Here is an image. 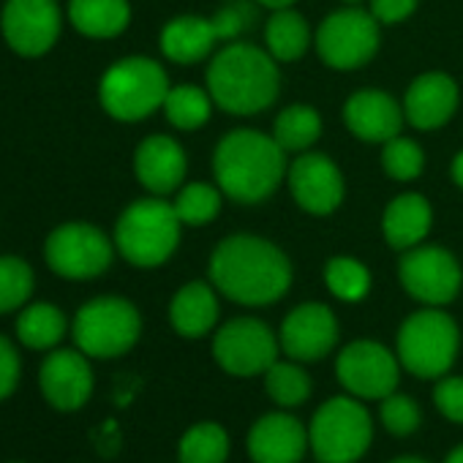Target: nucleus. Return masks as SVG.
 Instances as JSON below:
<instances>
[{
  "mask_svg": "<svg viewBox=\"0 0 463 463\" xmlns=\"http://www.w3.org/2000/svg\"><path fill=\"white\" fill-rule=\"evenodd\" d=\"M265 390L279 406L289 409V406H300L303 401H308L311 379L298 363H279L276 360L265 371Z\"/></svg>",
  "mask_w": 463,
  "mask_h": 463,
  "instance_id": "nucleus-31",
  "label": "nucleus"
},
{
  "mask_svg": "<svg viewBox=\"0 0 463 463\" xmlns=\"http://www.w3.org/2000/svg\"><path fill=\"white\" fill-rule=\"evenodd\" d=\"M398 363L395 354L376 341H354L349 344L335 363V373L341 384L357 398H387L398 384Z\"/></svg>",
  "mask_w": 463,
  "mask_h": 463,
  "instance_id": "nucleus-14",
  "label": "nucleus"
},
{
  "mask_svg": "<svg viewBox=\"0 0 463 463\" xmlns=\"http://www.w3.org/2000/svg\"><path fill=\"white\" fill-rule=\"evenodd\" d=\"M213 287L243 306H270L292 287V265L270 241L254 235L226 238L210 257Z\"/></svg>",
  "mask_w": 463,
  "mask_h": 463,
  "instance_id": "nucleus-1",
  "label": "nucleus"
},
{
  "mask_svg": "<svg viewBox=\"0 0 463 463\" xmlns=\"http://www.w3.org/2000/svg\"><path fill=\"white\" fill-rule=\"evenodd\" d=\"M265 39H268V52L276 58V61H298L306 55L308 50V25L306 20L292 12V9H279L270 23H268V31H265Z\"/></svg>",
  "mask_w": 463,
  "mask_h": 463,
  "instance_id": "nucleus-28",
  "label": "nucleus"
},
{
  "mask_svg": "<svg viewBox=\"0 0 463 463\" xmlns=\"http://www.w3.org/2000/svg\"><path fill=\"white\" fill-rule=\"evenodd\" d=\"M349 4H357V0H349Z\"/></svg>",
  "mask_w": 463,
  "mask_h": 463,
  "instance_id": "nucleus-45",
  "label": "nucleus"
},
{
  "mask_svg": "<svg viewBox=\"0 0 463 463\" xmlns=\"http://www.w3.org/2000/svg\"><path fill=\"white\" fill-rule=\"evenodd\" d=\"M317 50L330 69L338 71L360 69L379 50V23L371 12H360V9L335 12L319 25Z\"/></svg>",
  "mask_w": 463,
  "mask_h": 463,
  "instance_id": "nucleus-11",
  "label": "nucleus"
},
{
  "mask_svg": "<svg viewBox=\"0 0 463 463\" xmlns=\"http://www.w3.org/2000/svg\"><path fill=\"white\" fill-rule=\"evenodd\" d=\"M44 260L52 273L69 281H88L109 270L112 243L104 232L85 221H69L50 232Z\"/></svg>",
  "mask_w": 463,
  "mask_h": 463,
  "instance_id": "nucleus-9",
  "label": "nucleus"
},
{
  "mask_svg": "<svg viewBox=\"0 0 463 463\" xmlns=\"http://www.w3.org/2000/svg\"><path fill=\"white\" fill-rule=\"evenodd\" d=\"M444 463H463V444H458L449 455H447V460Z\"/></svg>",
  "mask_w": 463,
  "mask_h": 463,
  "instance_id": "nucleus-43",
  "label": "nucleus"
},
{
  "mask_svg": "<svg viewBox=\"0 0 463 463\" xmlns=\"http://www.w3.org/2000/svg\"><path fill=\"white\" fill-rule=\"evenodd\" d=\"M71 333L80 352L107 360L126 354L139 341L142 319L123 298H96L77 311Z\"/></svg>",
  "mask_w": 463,
  "mask_h": 463,
  "instance_id": "nucleus-8",
  "label": "nucleus"
},
{
  "mask_svg": "<svg viewBox=\"0 0 463 463\" xmlns=\"http://www.w3.org/2000/svg\"><path fill=\"white\" fill-rule=\"evenodd\" d=\"M458 344L455 322L439 308H425L403 322L398 333V360L420 379H439L452 368Z\"/></svg>",
  "mask_w": 463,
  "mask_h": 463,
  "instance_id": "nucleus-7",
  "label": "nucleus"
},
{
  "mask_svg": "<svg viewBox=\"0 0 463 463\" xmlns=\"http://www.w3.org/2000/svg\"><path fill=\"white\" fill-rule=\"evenodd\" d=\"M452 180H455V185H460L463 188V150L455 156V161H452Z\"/></svg>",
  "mask_w": 463,
  "mask_h": 463,
  "instance_id": "nucleus-41",
  "label": "nucleus"
},
{
  "mask_svg": "<svg viewBox=\"0 0 463 463\" xmlns=\"http://www.w3.org/2000/svg\"><path fill=\"white\" fill-rule=\"evenodd\" d=\"M281 349L287 357L298 363H314L333 352L338 344V322L335 314L322 303L298 306L281 325L279 335Z\"/></svg>",
  "mask_w": 463,
  "mask_h": 463,
  "instance_id": "nucleus-16",
  "label": "nucleus"
},
{
  "mask_svg": "<svg viewBox=\"0 0 463 463\" xmlns=\"http://www.w3.org/2000/svg\"><path fill=\"white\" fill-rule=\"evenodd\" d=\"M257 4H262V6H268V9H273V12H279V9H289L295 0H257Z\"/></svg>",
  "mask_w": 463,
  "mask_h": 463,
  "instance_id": "nucleus-42",
  "label": "nucleus"
},
{
  "mask_svg": "<svg viewBox=\"0 0 463 463\" xmlns=\"http://www.w3.org/2000/svg\"><path fill=\"white\" fill-rule=\"evenodd\" d=\"M392 463H428V460H422V458H398Z\"/></svg>",
  "mask_w": 463,
  "mask_h": 463,
  "instance_id": "nucleus-44",
  "label": "nucleus"
},
{
  "mask_svg": "<svg viewBox=\"0 0 463 463\" xmlns=\"http://www.w3.org/2000/svg\"><path fill=\"white\" fill-rule=\"evenodd\" d=\"M455 107H458V85L447 74L430 71L409 85L403 115L414 128L430 131L444 126L455 115Z\"/></svg>",
  "mask_w": 463,
  "mask_h": 463,
  "instance_id": "nucleus-21",
  "label": "nucleus"
},
{
  "mask_svg": "<svg viewBox=\"0 0 463 463\" xmlns=\"http://www.w3.org/2000/svg\"><path fill=\"white\" fill-rule=\"evenodd\" d=\"M63 17L55 0H6L0 31L6 44L23 58L47 55L61 39Z\"/></svg>",
  "mask_w": 463,
  "mask_h": 463,
  "instance_id": "nucleus-12",
  "label": "nucleus"
},
{
  "mask_svg": "<svg viewBox=\"0 0 463 463\" xmlns=\"http://www.w3.org/2000/svg\"><path fill=\"white\" fill-rule=\"evenodd\" d=\"M398 276H401L403 289L414 300H420L430 308L452 303L455 295L460 292V281H463L460 265L455 262V257L439 246L409 249V254L401 260Z\"/></svg>",
  "mask_w": 463,
  "mask_h": 463,
  "instance_id": "nucleus-13",
  "label": "nucleus"
},
{
  "mask_svg": "<svg viewBox=\"0 0 463 463\" xmlns=\"http://www.w3.org/2000/svg\"><path fill=\"white\" fill-rule=\"evenodd\" d=\"M279 349L281 344L273 330L251 317L226 322L213 338V357L232 376L265 373L279 360Z\"/></svg>",
  "mask_w": 463,
  "mask_h": 463,
  "instance_id": "nucleus-10",
  "label": "nucleus"
},
{
  "mask_svg": "<svg viewBox=\"0 0 463 463\" xmlns=\"http://www.w3.org/2000/svg\"><path fill=\"white\" fill-rule=\"evenodd\" d=\"M218 28L204 17H177L161 31V52L172 63H196L210 55L218 42Z\"/></svg>",
  "mask_w": 463,
  "mask_h": 463,
  "instance_id": "nucleus-24",
  "label": "nucleus"
},
{
  "mask_svg": "<svg viewBox=\"0 0 463 463\" xmlns=\"http://www.w3.org/2000/svg\"><path fill=\"white\" fill-rule=\"evenodd\" d=\"M213 172L221 194L229 199L254 204L268 199L284 180L287 156L273 137L241 128L226 134L213 156Z\"/></svg>",
  "mask_w": 463,
  "mask_h": 463,
  "instance_id": "nucleus-2",
  "label": "nucleus"
},
{
  "mask_svg": "<svg viewBox=\"0 0 463 463\" xmlns=\"http://www.w3.org/2000/svg\"><path fill=\"white\" fill-rule=\"evenodd\" d=\"M134 172H137V180L153 196L172 194L185 177V153L172 137H164V134L147 137L137 147Z\"/></svg>",
  "mask_w": 463,
  "mask_h": 463,
  "instance_id": "nucleus-20",
  "label": "nucleus"
},
{
  "mask_svg": "<svg viewBox=\"0 0 463 463\" xmlns=\"http://www.w3.org/2000/svg\"><path fill=\"white\" fill-rule=\"evenodd\" d=\"M433 403L447 420L463 422V376L439 379V384L433 390Z\"/></svg>",
  "mask_w": 463,
  "mask_h": 463,
  "instance_id": "nucleus-37",
  "label": "nucleus"
},
{
  "mask_svg": "<svg viewBox=\"0 0 463 463\" xmlns=\"http://www.w3.org/2000/svg\"><path fill=\"white\" fill-rule=\"evenodd\" d=\"M382 422L384 428L392 433V436H409L420 428V406L409 398V395H398V392H390L387 398H382Z\"/></svg>",
  "mask_w": 463,
  "mask_h": 463,
  "instance_id": "nucleus-36",
  "label": "nucleus"
},
{
  "mask_svg": "<svg viewBox=\"0 0 463 463\" xmlns=\"http://www.w3.org/2000/svg\"><path fill=\"white\" fill-rule=\"evenodd\" d=\"M322 134V118L308 104L287 107L273 126V139L281 145L284 153H300L308 150Z\"/></svg>",
  "mask_w": 463,
  "mask_h": 463,
  "instance_id": "nucleus-27",
  "label": "nucleus"
},
{
  "mask_svg": "<svg viewBox=\"0 0 463 463\" xmlns=\"http://www.w3.org/2000/svg\"><path fill=\"white\" fill-rule=\"evenodd\" d=\"M47 403L58 411H77L93 395V368L80 349H55L39 371Z\"/></svg>",
  "mask_w": 463,
  "mask_h": 463,
  "instance_id": "nucleus-15",
  "label": "nucleus"
},
{
  "mask_svg": "<svg viewBox=\"0 0 463 463\" xmlns=\"http://www.w3.org/2000/svg\"><path fill=\"white\" fill-rule=\"evenodd\" d=\"M33 270L23 257H0V314L23 308L33 295Z\"/></svg>",
  "mask_w": 463,
  "mask_h": 463,
  "instance_id": "nucleus-33",
  "label": "nucleus"
},
{
  "mask_svg": "<svg viewBox=\"0 0 463 463\" xmlns=\"http://www.w3.org/2000/svg\"><path fill=\"white\" fill-rule=\"evenodd\" d=\"M20 371H23V363H20L14 344L6 335H0V401H6L17 390Z\"/></svg>",
  "mask_w": 463,
  "mask_h": 463,
  "instance_id": "nucleus-38",
  "label": "nucleus"
},
{
  "mask_svg": "<svg viewBox=\"0 0 463 463\" xmlns=\"http://www.w3.org/2000/svg\"><path fill=\"white\" fill-rule=\"evenodd\" d=\"M66 317L52 303H31L17 317V338L23 346L44 352L55 349L66 335Z\"/></svg>",
  "mask_w": 463,
  "mask_h": 463,
  "instance_id": "nucleus-26",
  "label": "nucleus"
},
{
  "mask_svg": "<svg viewBox=\"0 0 463 463\" xmlns=\"http://www.w3.org/2000/svg\"><path fill=\"white\" fill-rule=\"evenodd\" d=\"M169 322L183 338H202L218 322V300L213 287L202 281L185 284L169 306Z\"/></svg>",
  "mask_w": 463,
  "mask_h": 463,
  "instance_id": "nucleus-23",
  "label": "nucleus"
},
{
  "mask_svg": "<svg viewBox=\"0 0 463 463\" xmlns=\"http://www.w3.org/2000/svg\"><path fill=\"white\" fill-rule=\"evenodd\" d=\"M325 284L338 300L357 303L371 289V273L363 262L352 257H335L325 268Z\"/></svg>",
  "mask_w": 463,
  "mask_h": 463,
  "instance_id": "nucleus-32",
  "label": "nucleus"
},
{
  "mask_svg": "<svg viewBox=\"0 0 463 463\" xmlns=\"http://www.w3.org/2000/svg\"><path fill=\"white\" fill-rule=\"evenodd\" d=\"M172 204H175V213H177L180 223L204 226L218 215L221 194H218V188H213L207 183H191V185L180 188V194H177V199Z\"/></svg>",
  "mask_w": 463,
  "mask_h": 463,
  "instance_id": "nucleus-34",
  "label": "nucleus"
},
{
  "mask_svg": "<svg viewBox=\"0 0 463 463\" xmlns=\"http://www.w3.org/2000/svg\"><path fill=\"white\" fill-rule=\"evenodd\" d=\"M420 0H371V14L379 25H398L414 14Z\"/></svg>",
  "mask_w": 463,
  "mask_h": 463,
  "instance_id": "nucleus-39",
  "label": "nucleus"
},
{
  "mask_svg": "<svg viewBox=\"0 0 463 463\" xmlns=\"http://www.w3.org/2000/svg\"><path fill=\"white\" fill-rule=\"evenodd\" d=\"M430 218L433 215L425 196L403 194L392 199L384 210V221H382L384 241L398 251H409L425 241V235L430 232Z\"/></svg>",
  "mask_w": 463,
  "mask_h": 463,
  "instance_id": "nucleus-22",
  "label": "nucleus"
},
{
  "mask_svg": "<svg viewBox=\"0 0 463 463\" xmlns=\"http://www.w3.org/2000/svg\"><path fill=\"white\" fill-rule=\"evenodd\" d=\"M161 109L175 128L194 131L207 123L210 109H213V96L199 90L196 85H177V88H169Z\"/></svg>",
  "mask_w": 463,
  "mask_h": 463,
  "instance_id": "nucleus-29",
  "label": "nucleus"
},
{
  "mask_svg": "<svg viewBox=\"0 0 463 463\" xmlns=\"http://www.w3.org/2000/svg\"><path fill=\"white\" fill-rule=\"evenodd\" d=\"M382 166L384 172L392 177V180H414L420 177L422 166H425V156H422V147L414 142V139H406V137H392L384 142V150H382Z\"/></svg>",
  "mask_w": 463,
  "mask_h": 463,
  "instance_id": "nucleus-35",
  "label": "nucleus"
},
{
  "mask_svg": "<svg viewBox=\"0 0 463 463\" xmlns=\"http://www.w3.org/2000/svg\"><path fill=\"white\" fill-rule=\"evenodd\" d=\"M289 188L295 202L314 215L333 213L344 199V177L338 166L322 153H306L292 164Z\"/></svg>",
  "mask_w": 463,
  "mask_h": 463,
  "instance_id": "nucleus-17",
  "label": "nucleus"
},
{
  "mask_svg": "<svg viewBox=\"0 0 463 463\" xmlns=\"http://www.w3.org/2000/svg\"><path fill=\"white\" fill-rule=\"evenodd\" d=\"M308 444V430L287 411L265 414L249 433V455L254 463H300Z\"/></svg>",
  "mask_w": 463,
  "mask_h": 463,
  "instance_id": "nucleus-18",
  "label": "nucleus"
},
{
  "mask_svg": "<svg viewBox=\"0 0 463 463\" xmlns=\"http://www.w3.org/2000/svg\"><path fill=\"white\" fill-rule=\"evenodd\" d=\"M276 58L251 44L223 47L207 69L213 101L232 115H257L279 99Z\"/></svg>",
  "mask_w": 463,
  "mask_h": 463,
  "instance_id": "nucleus-3",
  "label": "nucleus"
},
{
  "mask_svg": "<svg viewBox=\"0 0 463 463\" xmlns=\"http://www.w3.org/2000/svg\"><path fill=\"white\" fill-rule=\"evenodd\" d=\"M346 128L363 142H387L401 134L403 112L384 90H360L344 104Z\"/></svg>",
  "mask_w": 463,
  "mask_h": 463,
  "instance_id": "nucleus-19",
  "label": "nucleus"
},
{
  "mask_svg": "<svg viewBox=\"0 0 463 463\" xmlns=\"http://www.w3.org/2000/svg\"><path fill=\"white\" fill-rule=\"evenodd\" d=\"M249 20H251V14H249L246 9H241V6H229V9H223V12H218V14L213 17V23H215V28H218V36H221V39H232L235 33H241V31L246 28Z\"/></svg>",
  "mask_w": 463,
  "mask_h": 463,
  "instance_id": "nucleus-40",
  "label": "nucleus"
},
{
  "mask_svg": "<svg viewBox=\"0 0 463 463\" xmlns=\"http://www.w3.org/2000/svg\"><path fill=\"white\" fill-rule=\"evenodd\" d=\"M373 439L371 414L354 398H330L311 420L308 441L319 463H354Z\"/></svg>",
  "mask_w": 463,
  "mask_h": 463,
  "instance_id": "nucleus-6",
  "label": "nucleus"
},
{
  "mask_svg": "<svg viewBox=\"0 0 463 463\" xmlns=\"http://www.w3.org/2000/svg\"><path fill=\"white\" fill-rule=\"evenodd\" d=\"M180 218L164 199H139L123 210L115 226V246L134 268L164 265L180 243Z\"/></svg>",
  "mask_w": 463,
  "mask_h": 463,
  "instance_id": "nucleus-4",
  "label": "nucleus"
},
{
  "mask_svg": "<svg viewBox=\"0 0 463 463\" xmlns=\"http://www.w3.org/2000/svg\"><path fill=\"white\" fill-rule=\"evenodd\" d=\"M71 25L88 39H115L131 23L128 0H71Z\"/></svg>",
  "mask_w": 463,
  "mask_h": 463,
  "instance_id": "nucleus-25",
  "label": "nucleus"
},
{
  "mask_svg": "<svg viewBox=\"0 0 463 463\" xmlns=\"http://www.w3.org/2000/svg\"><path fill=\"white\" fill-rule=\"evenodd\" d=\"M169 93L166 71L150 58H123L107 69L99 85V99L107 115L123 123L150 118L164 107Z\"/></svg>",
  "mask_w": 463,
  "mask_h": 463,
  "instance_id": "nucleus-5",
  "label": "nucleus"
},
{
  "mask_svg": "<svg viewBox=\"0 0 463 463\" xmlns=\"http://www.w3.org/2000/svg\"><path fill=\"white\" fill-rule=\"evenodd\" d=\"M180 463H223L229 455V436L215 422L191 425L177 447Z\"/></svg>",
  "mask_w": 463,
  "mask_h": 463,
  "instance_id": "nucleus-30",
  "label": "nucleus"
}]
</instances>
